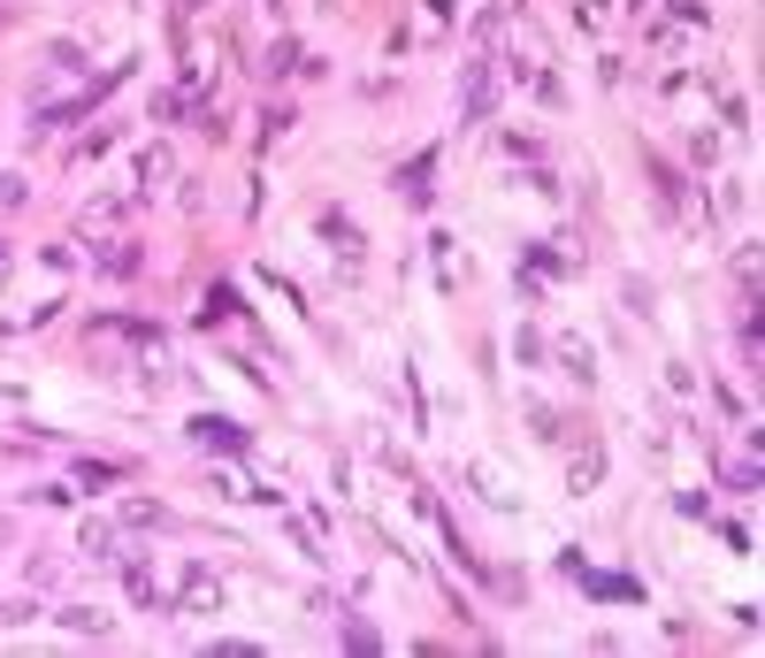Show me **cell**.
<instances>
[{
  "label": "cell",
  "instance_id": "obj_1",
  "mask_svg": "<svg viewBox=\"0 0 765 658\" xmlns=\"http://www.w3.org/2000/svg\"><path fill=\"white\" fill-rule=\"evenodd\" d=\"M222 574L207 567V559H192L184 574H176V597H168V613H184V621H207V613H222Z\"/></svg>",
  "mask_w": 765,
  "mask_h": 658
},
{
  "label": "cell",
  "instance_id": "obj_2",
  "mask_svg": "<svg viewBox=\"0 0 765 658\" xmlns=\"http://www.w3.org/2000/svg\"><path fill=\"white\" fill-rule=\"evenodd\" d=\"M467 483L482 491V505H498V513H521V491H513V475H505L498 460H467Z\"/></svg>",
  "mask_w": 765,
  "mask_h": 658
},
{
  "label": "cell",
  "instance_id": "obj_3",
  "mask_svg": "<svg viewBox=\"0 0 765 658\" xmlns=\"http://www.w3.org/2000/svg\"><path fill=\"white\" fill-rule=\"evenodd\" d=\"M490 100H498V77H490V54L467 69V85H459V108H467V123H490Z\"/></svg>",
  "mask_w": 765,
  "mask_h": 658
},
{
  "label": "cell",
  "instance_id": "obj_4",
  "mask_svg": "<svg viewBox=\"0 0 765 658\" xmlns=\"http://www.w3.org/2000/svg\"><path fill=\"white\" fill-rule=\"evenodd\" d=\"M192 437H199L207 452H253L245 421H222V414H199V421H192Z\"/></svg>",
  "mask_w": 765,
  "mask_h": 658
},
{
  "label": "cell",
  "instance_id": "obj_5",
  "mask_svg": "<svg viewBox=\"0 0 765 658\" xmlns=\"http://www.w3.org/2000/svg\"><path fill=\"white\" fill-rule=\"evenodd\" d=\"M77 551H85V559H131L123 520H85V528H77Z\"/></svg>",
  "mask_w": 765,
  "mask_h": 658
},
{
  "label": "cell",
  "instance_id": "obj_6",
  "mask_svg": "<svg viewBox=\"0 0 765 658\" xmlns=\"http://www.w3.org/2000/svg\"><path fill=\"white\" fill-rule=\"evenodd\" d=\"M551 360H567V375H575V383H598V344H590V337H559V344H551Z\"/></svg>",
  "mask_w": 765,
  "mask_h": 658
},
{
  "label": "cell",
  "instance_id": "obj_7",
  "mask_svg": "<svg viewBox=\"0 0 765 658\" xmlns=\"http://www.w3.org/2000/svg\"><path fill=\"white\" fill-rule=\"evenodd\" d=\"M429 261H437V284H445V292H467V261H459V238H445V230H437V238H429Z\"/></svg>",
  "mask_w": 765,
  "mask_h": 658
},
{
  "label": "cell",
  "instance_id": "obj_8",
  "mask_svg": "<svg viewBox=\"0 0 765 658\" xmlns=\"http://www.w3.org/2000/svg\"><path fill=\"white\" fill-rule=\"evenodd\" d=\"M598 483H605V452H575V460H567V491L598 497Z\"/></svg>",
  "mask_w": 765,
  "mask_h": 658
},
{
  "label": "cell",
  "instance_id": "obj_9",
  "mask_svg": "<svg viewBox=\"0 0 765 658\" xmlns=\"http://www.w3.org/2000/svg\"><path fill=\"white\" fill-rule=\"evenodd\" d=\"M429 168H437V154H414V162H406V168H398V176H391V191L422 207V199H429Z\"/></svg>",
  "mask_w": 765,
  "mask_h": 658
},
{
  "label": "cell",
  "instance_id": "obj_10",
  "mask_svg": "<svg viewBox=\"0 0 765 658\" xmlns=\"http://www.w3.org/2000/svg\"><path fill=\"white\" fill-rule=\"evenodd\" d=\"M681 46H689V23H674V15H666V23H651V54H658V69H674V62H681Z\"/></svg>",
  "mask_w": 765,
  "mask_h": 658
},
{
  "label": "cell",
  "instance_id": "obj_11",
  "mask_svg": "<svg viewBox=\"0 0 765 658\" xmlns=\"http://www.w3.org/2000/svg\"><path fill=\"white\" fill-rule=\"evenodd\" d=\"M168 176H176V162H168V146H146V154H139V199H153V191H161Z\"/></svg>",
  "mask_w": 765,
  "mask_h": 658
},
{
  "label": "cell",
  "instance_id": "obj_12",
  "mask_svg": "<svg viewBox=\"0 0 765 658\" xmlns=\"http://www.w3.org/2000/svg\"><path fill=\"white\" fill-rule=\"evenodd\" d=\"M207 85H215V54H207V46H192V54H184V85H176V92H184V100H199Z\"/></svg>",
  "mask_w": 765,
  "mask_h": 658
},
{
  "label": "cell",
  "instance_id": "obj_13",
  "mask_svg": "<svg viewBox=\"0 0 765 658\" xmlns=\"http://www.w3.org/2000/svg\"><path fill=\"white\" fill-rule=\"evenodd\" d=\"M651 207H658V215H681V176L666 162H651Z\"/></svg>",
  "mask_w": 765,
  "mask_h": 658
},
{
  "label": "cell",
  "instance_id": "obj_14",
  "mask_svg": "<svg viewBox=\"0 0 765 658\" xmlns=\"http://www.w3.org/2000/svg\"><path fill=\"white\" fill-rule=\"evenodd\" d=\"M521 421H528V437H536V445H559V437H567V429H559V414H551L544 398H528V406H521Z\"/></svg>",
  "mask_w": 765,
  "mask_h": 658
},
{
  "label": "cell",
  "instance_id": "obj_15",
  "mask_svg": "<svg viewBox=\"0 0 765 658\" xmlns=\"http://www.w3.org/2000/svg\"><path fill=\"white\" fill-rule=\"evenodd\" d=\"M123 528H168V505H153V497H123V513H116Z\"/></svg>",
  "mask_w": 765,
  "mask_h": 658
},
{
  "label": "cell",
  "instance_id": "obj_16",
  "mask_svg": "<svg viewBox=\"0 0 765 658\" xmlns=\"http://www.w3.org/2000/svg\"><path fill=\"white\" fill-rule=\"evenodd\" d=\"M123 475H131L123 460H77V483H92V491H116Z\"/></svg>",
  "mask_w": 765,
  "mask_h": 658
},
{
  "label": "cell",
  "instance_id": "obj_17",
  "mask_svg": "<svg viewBox=\"0 0 765 658\" xmlns=\"http://www.w3.org/2000/svg\"><path fill=\"white\" fill-rule=\"evenodd\" d=\"M62 628H69V636H108L116 621H108L100 605H69V613H62Z\"/></svg>",
  "mask_w": 765,
  "mask_h": 658
},
{
  "label": "cell",
  "instance_id": "obj_18",
  "mask_svg": "<svg viewBox=\"0 0 765 658\" xmlns=\"http://www.w3.org/2000/svg\"><path fill=\"white\" fill-rule=\"evenodd\" d=\"M452 15H459V0H422V23H414V31H422V39H445Z\"/></svg>",
  "mask_w": 765,
  "mask_h": 658
},
{
  "label": "cell",
  "instance_id": "obj_19",
  "mask_svg": "<svg viewBox=\"0 0 765 658\" xmlns=\"http://www.w3.org/2000/svg\"><path fill=\"white\" fill-rule=\"evenodd\" d=\"M284 536H292V551H299V559H314V567L329 559V551H321V536H314V520H292V513H284Z\"/></svg>",
  "mask_w": 765,
  "mask_h": 658
},
{
  "label": "cell",
  "instance_id": "obj_20",
  "mask_svg": "<svg viewBox=\"0 0 765 658\" xmlns=\"http://www.w3.org/2000/svg\"><path fill=\"white\" fill-rule=\"evenodd\" d=\"M116 222H123V207H116V199H92V207H85V222H77V230H85V238H108V230H116Z\"/></svg>",
  "mask_w": 765,
  "mask_h": 658
},
{
  "label": "cell",
  "instance_id": "obj_21",
  "mask_svg": "<svg viewBox=\"0 0 765 658\" xmlns=\"http://www.w3.org/2000/svg\"><path fill=\"white\" fill-rule=\"evenodd\" d=\"M735 284H743V307H758V245H735Z\"/></svg>",
  "mask_w": 765,
  "mask_h": 658
},
{
  "label": "cell",
  "instance_id": "obj_22",
  "mask_svg": "<svg viewBox=\"0 0 765 658\" xmlns=\"http://www.w3.org/2000/svg\"><path fill=\"white\" fill-rule=\"evenodd\" d=\"M513 360H521V368H551V337L521 329V337H513Z\"/></svg>",
  "mask_w": 765,
  "mask_h": 658
},
{
  "label": "cell",
  "instance_id": "obj_23",
  "mask_svg": "<svg viewBox=\"0 0 765 658\" xmlns=\"http://www.w3.org/2000/svg\"><path fill=\"white\" fill-rule=\"evenodd\" d=\"M123 146V123H108V131H92L85 146H77V162H100V154H116Z\"/></svg>",
  "mask_w": 765,
  "mask_h": 658
},
{
  "label": "cell",
  "instance_id": "obj_24",
  "mask_svg": "<svg viewBox=\"0 0 765 658\" xmlns=\"http://www.w3.org/2000/svg\"><path fill=\"white\" fill-rule=\"evenodd\" d=\"M184 116H192L184 92H153V123H184Z\"/></svg>",
  "mask_w": 765,
  "mask_h": 658
},
{
  "label": "cell",
  "instance_id": "obj_25",
  "mask_svg": "<svg viewBox=\"0 0 765 658\" xmlns=\"http://www.w3.org/2000/svg\"><path fill=\"white\" fill-rule=\"evenodd\" d=\"M100 276H139V253L131 245H116V253L100 245Z\"/></svg>",
  "mask_w": 765,
  "mask_h": 658
},
{
  "label": "cell",
  "instance_id": "obj_26",
  "mask_svg": "<svg viewBox=\"0 0 765 658\" xmlns=\"http://www.w3.org/2000/svg\"><path fill=\"white\" fill-rule=\"evenodd\" d=\"M689 162H697V168H720V131H697V139H689Z\"/></svg>",
  "mask_w": 765,
  "mask_h": 658
},
{
  "label": "cell",
  "instance_id": "obj_27",
  "mask_svg": "<svg viewBox=\"0 0 765 658\" xmlns=\"http://www.w3.org/2000/svg\"><path fill=\"white\" fill-rule=\"evenodd\" d=\"M712 398H720V414H728V421H735V429H758V421H751V406H743V398H735V391H728V383H720V391H712Z\"/></svg>",
  "mask_w": 765,
  "mask_h": 658
},
{
  "label": "cell",
  "instance_id": "obj_28",
  "mask_svg": "<svg viewBox=\"0 0 765 658\" xmlns=\"http://www.w3.org/2000/svg\"><path fill=\"white\" fill-rule=\"evenodd\" d=\"M46 62H54V69H85V54H77V39H54V46H46Z\"/></svg>",
  "mask_w": 765,
  "mask_h": 658
},
{
  "label": "cell",
  "instance_id": "obj_29",
  "mask_svg": "<svg viewBox=\"0 0 765 658\" xmlns=\"http://www.w3.org/2000/svg\"><path fill=\"white\" fill-rule=\"evenodd\" d=\"M23 621H39V605H31V597H8V605H0V628H23Z\"/></svg>",
  "mask_w": 765,
  "mask_h": 658
},
{
  "label": "cell",
  "instance_id": "obj_30",
  "mask_svg": "<svg viewBox=\"0 0 765 658\" xmlns=\"http://www.w3.org/2000/svg\"><path fill=\"white\" fill-rule=\"evenodd\" d=\"M23 199H31V184H23L15 168H0V207H23Z\"/></svg>",
  "mask_w": 765,
  "mask_h": 658
},
{
  "label": "cell",
  "instance_id": "obj_31",
  "mask_svg": "<svg viewBox=\"0 0 765 658\" xmlns=\"http://www.w3.org/2000/svg\"><path fill=\"white\" fill-rule=\"evenodd\" d=\"M345 644H352V651H375V644H383V636H375V628H368V621H345Z\"/></svg>",
  "mask_w": 765,
  "mask_h": 658
},
{
  "label": "cell",
  "instance_id": "obj_32",
  "mask_svg": "<svg viewBox=\"0 0 765 658\" xmlns=\"http://www.w3.org/2000/svg\"><path fill=\"white\" fill-rule=\"evenodd\" d=\"M23 505H69V491L62 483H39V491H23Z\"/></svg>",
  "mask_w": 765,
  "mask_h": 658
},
{
  "label": "cell",
  "instance_id": "obj_33",
  "mask_svg": "<svg viewBox=\"0 0 765 658\" xmlns=\"http://www.w3.org/2000/svg\"><path fill=\"white\" fill-rule=\"evenodd\" d=\"M0 268H8V245H0Z\"/></svg>",
  "mask_w": 765,
  "mask_h": 658
}]
</instances>
